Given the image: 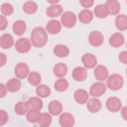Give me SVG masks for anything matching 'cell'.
<instances>
[{
	"label": "cell",
	"instance_id": "19",
	"mask_svg": "<svg viewBox=\"0 0 127 127\" xmlns=\"http://www.w3.org/2000/svg\"><path fill=\"white\" fill-rule=\"evenodd\" d=\"M106 5L109 13L111 15H117L120 11L121 6L119 2L116 0H109L106 1Z\"/></svg>",
	"mask_w": 127,
	"mask_h": 127
},
{
	"label": "cell",
	"instance_id": "2",
	"mask_svg": "<svg viewBox=\"0 0 127 127\" xmlns=\"http://www.w3.org/2000/svg\"><path fill=\"white\" fill-rule=\"evenodd\" d=\"M124 81L123 77L119 74H111L107 81V87L111 90L117 91L121 89L124 85Z\"/></svg>",
	"mask_w": 127,
	"mask_h": 127
},
{
	"label": "cell",
	"instance_id": "13",
	"mask_svg": "<svg viewBox=\"0 0 127 127\" xmlns=\"http://www.w3.org/2000/svg\"><path fill=\"white\" fill-rule=\"evenodd\" d=\"M108 70L103 65H98L94 71V76L96 79L99 81H105L108 76Z\"/></svg>",
	"mask_w": 127,
	"mask_h": 127
},
{
	"label": "cell",
	"instance_id": "37",
	"mask_svg": "<svg viewBox=\"0 0 127 127\" xmlns=\"http://www.w3.org/2000/svg\"><path fill=\"white\" fill-rule=\"evenodd\" d=\"M8 119V114L6 112L3 110H0V126H3L5 124Z\"/></svg>",
	"mask_w": 127,
	"mask_h": 127
},
{
	"label": "cell",
	"instance_id": "32",
	"mask_svg": "<svg viewBox=\"0 0 127 127\" xmlns=\"http://www.w3.org/2000/svg\"><path fill=\"white\" fill-rule=\"evenodd\" d=\"M55 89L60 92L65 91L68 87V82L64 78H60L54 83Z\"/></svg>",
	"mask_w": 127,
	"mask_h": 127
},
{
	"label": "cell",
	"instance_id": "3",
	"mask_svg": "<svg viewBox=\"0 0 127 127\" xmlns=\"http://www.w3.org/2000/svg\"><path fill=\"white\" fill-rule=\"evenodd\" d=\"M61 21L64 27L71 28L73 27L76 24V16L72 11H65L61 17Z\"/></svg>",
	"mask_w": 127,
	"mask_h": 127
},
{
	"label": "cell",
	"instance_id": "44",
	"mask_svg": "<svg viewBox=\"0 0 127 127\" xmlns=\"http://www.w3.org/2000/svg\"><path fill=\"white\" fill-rule=\"evenodd\" d=\"M59 1H56V0H51V1H48V2H50V3H52L53 4H56L57 3L59 2Z\"/></svg>",
	"mask_w": 127,
	"mask_h": 127
},
{
	"label": "cell",
	"instance_id": "18",
	"mask_svg": "<svg viewBox=\"0 0 127 127\" xmlns=\"http://www.w3.org/2000/svg\"><path fill=\"white\" fill-rule=\"evenodd\" d=\"M14 39L9 34L4 33L0 38V46L2 49H8L10 48L14 44Z\"/></svg>",
	"mask_w": 127,
	"mask_h": 127
},
{
	"label": "cell",
	"instance_id": "21",
	"mask_svg": "<svg viewBox=\"0 0 127 127\" xmlns=\"http://www.w3.org/2000/svg\"><path fill=\"white\" fill-rule=\"evenodd\" d=\"M48 110L51 115L58 116L60 115L63 111V105L60 101L58 100H53L51 101L49 104Z\"/></svg>",
	"mask_w": 127,
	"mask_h": 127
},
{
	"label": "cell",
	"instance_id": "10",
	"mask_svg": "<svg viewBox=\"0 0 127 127\" xmlns=\"http://www.w3.org/2000/svg\"><path fill=\"white\" fill-rule=\"evenodd\" d=\"M59 123L63 127H71L74 125L75 120L71 114L64 112L60 116Z\"/></svg>",
	"mask_w": 127,
	"mask_h": 127
},
{
	"label": "cell",
	"instance_id": "43",
	"mask_svg": "<svg viewBox=\"0 0 127 127\" xmlns=\"http://www.w3.org/2000/svg\"><path fill=\"white\" fill-rule=\"evenodd\" d=\"M121 115L122 118L125 120L127 121V108L126 106H125L121 110Z\"/></svg>",
	"mask_w": 127,
	"mask_h": 127
},
{
	"label": "cell",
	"instance_id": "24",
	"mask_svg": "<svg viewBox=\"0 0 127 127\" xmlns=\"http://www.w3.org/2000/svg\"><path fill=\"white\" fill-rule=\"evenodd\" d=\"M26 29V24L23 20H18L15 21L12 25V30L15 34L21 36L25 32Z\"/></svg>",
	"mask_w": 127,
	"mask_h": 127
},
{
	"label": "cell",
	"instance_id": "5",
	"mask_svg": "<svg viewBox=\"0 0 127 127\" xmlns=\"http://www.w3.org/2000/svg\"><path fill=\"white\" fill-rule=\"evenodd\" d=\"M104 40V38L102 33L97 30L92 31L88 37L89 43L94 47L100 46L103 43Z\"/></svg>",
	"mask_w": 127,
	"mask_h": 127
},
{
	"label": "cell",
	"instance_id": "4",
	"mask_svg": "<svg viewBox=\"0 0 127 127\" xmlns=\"http://www.w3.org/2000/svg\"><path fill=\"white\" fill-rule=\"evenodd\" d=\"M31 48V44L30 40L26 38H20L18 39L15 44V50L19 53L24 54L30 51Z\"/></svg>",
	"mask_w": 127,
	"mask_h": 127
},
{
	"label": "cell",
	"instance_id": "36",
	"mask_svg": "<svg viewBox=\"0 0 127 127\" xmlns=\"http://www.w3.org/2000/svg\"><path fill=\"white\" fill-rule=\"evenodd\" d=\"M0 10L4 15H10L13 12L12 5L9 3H4L1 5Z\"/></svg>",
	"mask_w": 127,
	"mask_h": 127
},
{
	"label": "cell",
	"instance_id": "9",
	"mask_svg": "<svg viewBox=\"0 0 127 127\" xmlns=\"http://www.w3.org/2000/svg\"><path fill=\"white\" fill-rule=\"evenodd\" d=\"M81 61L84 66L89 69L94 68L97 64L95 56L89 53L84 54L81 57Z\"/></svg>",
	"mask_w": 127,
	"mask_h": 127
},
{
	"label": "cell",
	"instance_id": "7",
	"mask_svg": "<svg viewBox=\"0 0 127 127\" xmlns=\"http://www.w3.org/2000/svg\"><path fill=\"white\" fill-rule=\"evenodd\" d=\"M29 68L28 65L24 63H18L14 68L15 76L19 79H24L28 75Z\"/></svg>",
	"mask_w": 127,
	"mask_h": 127
},
{
	"label": "cell",
	"instance_id": "14",
	"mask_svg": "<svg viewBox=\"0 0 127 127\" xmlns=\"http://www.w3.org/2000/svg\"><path fill=\"white\" fill-rule=\"evenodd\" d=\"M110 45L114 48H118L123 46L125 43V38L123 35L119 32L114 33L109 38Z\"/></svg>",
	"mask_w": 127,
	"mask_h": 127
},
{
	"label": "cell",
	"instance_id": "29",
	"mask_svg": "<svg viewBox=\"0 0 127 127\" xmlns=\"http://www.w3.org/2000/svg\"><path fill=\"white\" fill-rule=\"evenodd\" d=\"M42 115V113L39 110H29L26 114V119L31 123H38Z\"/></svg>",
	"mask_w": 127,
	"mask_h": 127
},
{
	"label": "cell",
	"instance_id": "12",
	"mask_svg": "<svg viewBox=\"0 0 127 127\" xmlns=\"http://www.w3.org/2000/svg\"><path fill=\"white\" fill-rule=\"evenodd\" d=\"M72 78L77 81H83L87 76V71L85 68L78 66L74 68L72 72Z\"/></svg>",
	"mask_w": 127,
	"mask_h": 127
},
{
	"label": "cell",
	"instance_id": "8",
	"mask_svg": "<svg viewBox=\"0 0 127 127\" xmlns=\"http://www.w3.org/2000/svg\"><path fill=\"white\" fill-rule=\"evenodd\" d=\"M106 87L102 82H95L90 87L89 92L94 97H100L106 92Z\"/></svg>",
	"mask_w": 127,
	"mask_h": 127
},
{
	"label": "cell",
	"instance_id": "38",
	"mask_svg": "<svg viewBox=\"0 0 127 127\" xmlns=\"http://www.w3.org/2000/svg\"><path fill=\"white\" fill-rule=\"evenodd\" d=\"M8 25V21L6 18L2 15L0 16V29L4 30L6 29Z\"/></svg>",
	"mask_w": 127,
	"mask_h": 127
},
{
	"label": "cell",
	"instance_id": "22",
	"mask_svg": "<svg viewBox=\"0 0 127 127\" xmlns=\"http://www.w3.org/2000/svg\"><path fill=\"white\" fill-rule=\"evenodd\" d=\"M6 86L8 91L14 93L18 91L21 86V81L15 78L10 79L6 83Z\"/></svg>",
	"mask_w": 127,
	"mask_h": 127
},
{
	"label": "cell",
	"instance_id": "1",
	"mask_svg": "<svg viewBox=\"0 0 127 127\" xmlns=\"http://www.w3.org/2000/svg\"><path fill=\"white\" fill-rule=\"evenodd\" d=\"M48 35L45 29L42 27L34 28L31 33L30 40L33 46L42 48L46 45L48 42Z\"/></svg>",
	"mask_w": 127,
	"mask_h": 127
},
{
	"label": "cell",
	"instance_id": "23",
	"mask_svg": "<svg viewBox=\"0 0 127 127\" xmlns=\"http://www.w3.org/2000/svg\"><path fill=\"white\" fill-rule=\"evenodd\" d=\"M79 21L83 24H88L91 22L93 18V15L91 11L85 9L82 10L78 14Z\"/></svg>",
	"mask_w": 127,
	"mask_h": 127
},
{
	"label": "cell",
	"instance_id": "42",
	"mask_svg": "<svg viewBox=\"0 0 127 127\" xmlns=\"http://www.w3.org/2000/svg\"><path fill=\"white\" fill-rule=\"evenodd\" d=\"M0 66H3L6 62V57L5 54L2 53H0Z\"/></svg>",
	"mask_w": 127,
	"mask_h": 127
},
{
	"label": "cell",
	"instance_id": "30",
	"mask_svg": "<svg viewBox=\"0 0 127 127\" xmlns=\"http://www.w3.org/2000/svg\"><path fill=\"white\" fill-rule=\"evenodd\" d=\"M38 8L37 3L34 1H27L25 2L22 6L23 11L29 14H32L35 13Z\"/></svg>",
	"mask_w": 127,
	"mask_h": 127
},
{
	"label": "cell",
	"instance_id": "6",
	"mask_svg": "<svg viewBox=\"0 0 127 127\" xmlns=\"http://www.w3.org/2000/svg\"><path fill=\"white\" fill-rule=\"evenodd\" d=\"M106 106L111 112H117L122 107V102L119 98L113 96L109 97L106 101Z\"/></svg>",
	"mask_w": 127,
	"mask_h": 127
},
{
	"label": "cell",
	"instance_id": "15",
	"mask_svg": "<svg viewBox=\"0 0 127 127\" xmlns=\"http://www.w3.org/2000/svg\"><path fill=\"white\" fill-rule=\"evenodd\" d=\"M28 110H41L43 107V103L42 100L37 97H30L26 102Z\"/></svg>",
	"mask_w": 127,
	"mask_h": 127
},
{
	"label": "cell",
	"instance_id": "11",
	"mask_svg": "<svg viewBox=\"0 0 127 127\" xmlns=\"http://www.w3.org/2000/svg\"><path fill=\"white\" fill-rule=\"evenodd\" d=\"M46 29L49 34L56 35L61 31L62 29L61 24L59 20L52 19L47 23Z\"/></svg>",
	"mask_w": 127,
	"mask_h": 127
},
{
	"label": "cell",
	"instance_id": "25",
	"mask_svg": "<svg viewBox=\"0 0 127 127\" xmlns=\"http://www.w3.org/2000/svg\"><path fill=\"white\" fill-rule=\"evenodd\" d=\"M116 27L120 31H125L127 29V16L121 14L116 16L115 20Z\"/></svg>",
	"mask_w": 127,
	"mask_h": 127
},
{
	"label": "cell",
	"instance_id": "27",
	"mask_svg": "<svg viewBox=\"0 0 127 127\" xmlns=\"http://www.w3.org/2000/svg\"><path fill=\"white\" fill-rule=\"evenodd\" d=\"M67 72V66L63 63H59L55 65L53 68V72L58 77H63Z\"/></svg>",
	"mask_w": 127,
	"mask_h": 127
},
{
	"label": "cell",
	"instance_id": "20",
	"mask_svg": "<svg viewBox=\"0 0 127 127\" xmlns=\"http://www.w3.org/2000/svg\"><path fill=\"white\" fill-rule=\"evenodd\" d=\"M63 8L60 4H52L46 9V14L50 17H56L61 15Z\"/></svg>",
	"mask_w": 127,
	"mask_h": 127
},
{
	"label": "cell",
	"instance_id": "31",
	"mask_svg": "<svg viewBox=\"0 0 127 127\" xmlns=\"http://www.w3.org/2000/svg\"><path fill=\"white\" fill-rule=\"evenodd\" d=\"M50 88L46 84H40L36 89V93L38 96L41 98H46L51 94Z\"/></svg>",
	"mask_w": 127,
	"mask_h": 127
},
{
	"label": "cell",
	"instance_id": "17",
	"mask_svg": "<svg viewBox=\"0 0 127 127\" xmlns=\"http://www.w3.org/2000/svg\"><path fill=\"white\" fill-rule=\"evenodd\" d=\"M87 109L91 113H96L99 112L101 107L102 103L100 100L97 98H93L89 99L86 105Z\"/></svg>",
	"mask_w": 127,
	"mask_h": 127
},
{
	"label": "cell",
	"instance_id": "35",
	"mask_svg": "<svg viewBox=\"0 0 127 127\" xmlns=\"http://www.w3.org/2000/svg\"><path fill=\"white\" fill-rule=\"evenodd\" d=\"M52 123V117L47 113H42L41 117L38 122V125L41 127H49Z\"/></svg>",
	"mask_w": 127,
	"mask_h": 127
},
{
	"label": "cell",
	"instance_id": "26",
	"mask_svg": "<svg viewBox=\"0 0 127 127\" xmlns=\"http://www.w3.org/2000/svg\"><path fill=\"white\" fill-rule=\"evenodd\" d=\"M53 52L55 55L59 58H64L69 54V50L68 48L62 44L56 45L53 49Z\"/></svg>",
	"mask_w": 127,
	"mask_h": 127
},
{
	"label": "cell",
	"instance_id": "33",
	"mask_svg": "<svg viewBox=\"0 0 127 127\" xmlns=\"http://www.w3.org/2000/svg\"><path fill=\"white\" fill-rule=\"evenodd\" d=\"M27 81L33 86H37L41 82V76L37 71H32L28 75Z\"/></svg>",
	"mask_w": 127,
	"mask_h": 127
},
{
	"label": "cell",
	"instance_id": "41",
	"mask_svg": "<svg viewBox=\"0 0 127 127\" xmlns=\"http://www.w3.org/2000/svg\"><path fill=\"white\" fill-rule=\"evenodd\" d=\"M7 89L6 88V85H4L2 83H0V97L1 98L2 97H4L6 93Z\"/></svg>",
	"mask_w": 127,
	"mask_h": 127
},
{
	"label": "cell",
	"instance_id": "28",
	"mask_svg": "<svg viewBox=\"0 0 127 127\" xmlns=\"http://www.w3.org/2000/svg\"><path fill=\"white\" fill-rule=\"evenodd\" d=\"M95 16L99 18H105L109 14L108 10L105 4H101L96 6L94 9Z\"/></svg>",
	"mask_w": 127,
	"mask_h": 127
},
{
	"label": "cell",
	"instance_id": "40",
	"mask_svg": "<svg viewBox=\"0 0 127 127\" xmlns=\"http://www.w3.org/2000/svg\"><path fill=\"white\" fill-rule=\"evenodd\" d=\"M119 59L121 62L124 64L127 63V52L126 51L121 52L119 55Z\"/></svg>",
	"mask_w": 127,
	"mask_h": 127
},
{
	"label": "cell",
	"instance_id": "34",
	"mask_svg": "<svg viewBox=\"0 0 127 127\" xmlns=\"http://www.w3.org/2000/svg\"><path fill=\"white\" fill-rule=\"evenodd\" d=\"M28 109L26 105V103L23 101H19L14 106L15 113L20 116L25 115L28 112Z\"/></svg>",
	"mask_w": 127,
	"mask_h": 127
},
{
	"label": "cell",
	"instance_id": "39",
	"mask_svg": "<svg viewBox=\"0 0 127 127\" xmlns=\"http://www.w3.org/2000/svg\"><path fill=\"white\" fill-rule=\"evenodd\" d=\"M94 1L93 0H80L79 2L81 5L85 8H89L91 7L94 3Z\"/></svg>",
	"mask_w": 127,
	"mask_h": 127
},
{
	"label": "cell",
	"instance_id": "16",
	"mask_svg": "<svg viewBox=\"0 0 127 127\" xmlns=\"http://www.w3.org/2000/svg\"><path fill=\"white\" fill-rule=\"evenodd\" d=\"M89 98L87 92L83 89H77L74 93V99L75 101L79 104L86 103Z\"/></svg>",
	"mask_w": 127,
	"mask_h": 127
}]
</instances>
